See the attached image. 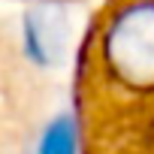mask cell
I'll return each mask as SVG.
<instances>
[{
  "label": "cell",
  "mask_w": 154,
  "mask_h": 154,
  "mask_svg": "<svg viewBox=\"0 0 154 154\" xmlns=\"http://www.w3.org/2000/svg\"><path fill=\"white\" fill-rule=\"evenodd\" d=\"M36 154H79V127L69 115H57L45 124Z\"/></svg>",
  "instance_id": "cell-3"
},
{
  "label": "cell",
  "mask_w": 154,
  "mask_h": 154,
  "mask_svg": "<svg viewBox=\"0 0 154 154\" xmlns=\"http://www.w3.org/2000/svg\"><path fill=\"white\" fill-rule=\"evenodd\" d=\"M103 69L130 94H154V0H124L106 18Z\"/></svg>",
  "instance_id": "cell-1"
},
{
  "label": "cell",
  "mask_w": 154,
  "mask_h": 154,
  "mask_svg": "<svg viewBox=\"0 0 154 154\" xmlns=\"http://www.w3.org/2000/svg\"><path fill=\"white\" fill-rule=\"evenodd\" d=\"M24 51L39 66H54L63 60L69 45V18L63 9L39 6L24 15Z\"/></svg>",
  "instance_id": "cell-2"
}]
</instances>
